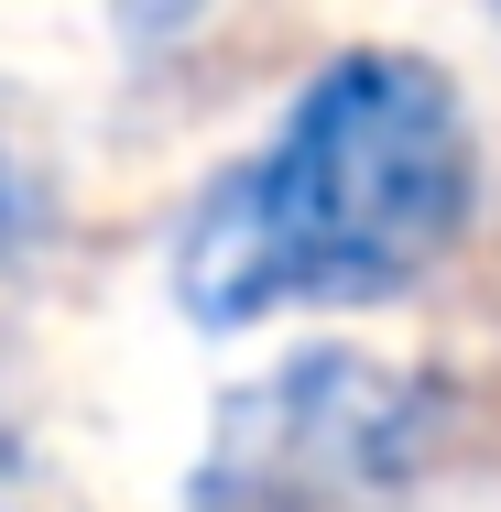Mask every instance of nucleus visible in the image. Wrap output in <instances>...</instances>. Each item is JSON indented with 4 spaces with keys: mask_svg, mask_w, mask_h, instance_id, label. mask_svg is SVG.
<instances>
[{
    "mask_svg": "<svg viewBox=\"0 0 501 512\" xmlns=\"http://www.w3.org/2000/svg\"><path fill=\"white\" fill-rule=\"evenodd\" d=\"M469 218H480V120L458 77L403 44H349L186 207L175 306L207 338L316 306H393L458 262Z\"/></svg>",
    "mask_w": 501,
    "mask_h": 512,
    "instance_id": "f257e3e1",
    "label": "nucleus"
},
{
    "mask_svg": "<svg viewBox=\"0 0 501 512\" xmlns=\"http://www.w3.org/2000/svg\"><path fill=\"white\" fill-rule=\"evenodd\" d=\"M436 447V393L360 360V349H305L273 382L229 393L186 512H393Z\"/></svg>",
    "mask_w": 501,
    "mask_h": 512,
    "instance_id": "f03ea898",
    "label": "nucleus"
},
{
    "mask_svg": "<svg viewBox=\"0 0 501 512\" xmlns=\"http://www.w3.org/2000/svg\"><path fill=\"white\" fill-rule=\"evenodd\" d=\"M218 0H109V22L131 33V44H175V33H197Z\"/></svg>",
    "mask_w": 501,
    "mask_h": 512,
    "instance_id": "7ed1b4c3",
    "label": "nucleus"
},
{
    "mask_svg": "<svg viewBox=\"0 0 501 512\" xmlns=\"http://www.w3.org/2000/svg\"><path fill=\"white\" fill-rule=\"evenodd\" d=\"M491 22H501V0H491Z\"/></svg>",
    "mask_w": 501,
    "mask_h": 512,
    "instance_id": "20e7f679",
    "label": "nucleus"
}]
</instances>
